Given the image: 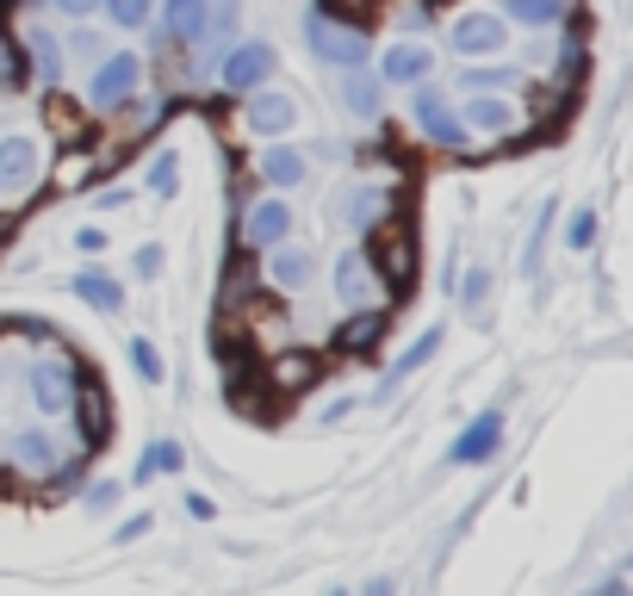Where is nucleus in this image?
I'll list each match as a JSON object with an SVG mask.
<instances>
[{"label":"nucleus","mask_w":633,"mask_h":596,"mask_svg":"<svg viewBox=\"0 0 633 596\" xmlns=\"http://www.w3.org/2000/svg\"><path fill=\"white\" fill-rule=\"evenodd\" d=\"M206 13H211V0H168V38L175 44H199L206 38Z\"/></svg>","instance_id":"19"},{"label":"nucleus","mask_w":633,"mask_h":596,"mask_svg":"<svg viewBox=\"0 0 633 596\" xmlns=\"http://www.w3.org/2000/svg\"><path fill=\"white\" fill-rule=\"evenodd\" d=\"M137 534H149V516H137V522H118V541H137Z\"/></svg>","instance_id":"41"},{"label":"nucleus","mask_w":633,"mask_h":596,"mask_svg":"<svg viewBox=\"0 0 633 596\" xmlns=\"http://www.w3.org/2000/svg\"><path fill=\"white\" fill-rule=\"evenodd\" d=\"M509 81H516V69H504V63L485 69V63L473 56V63H466V75H459V88H466V94H478V88H509Z\"/></svg>","instance_id":"27"},{"label":"nucleus","mask_w":633,"mask_h":596,"mask_svg":"<svg viewBox=\"0 0 633 596\" xmlns=\"http://www.w3.org/2000/svg\"><path fill=\"white\" fill-rule=\"evenodd\" d=\"M0 88H19V50L7 32H0Z\"/></svg>","instance_id":"34"},{"label":"nucleus","mask_w":633,"mask_h":596,"mask_svg":"<svg viewBox=\"0 0 633 596\" xmlns=\"http://www.w3.org/2000/svg\"><path fill=\"white\" fill-rule=\"evenodd\" d=\"M459 125L497 143V137H509V131L522 125V119H516V106H509V100H497V88H478L473 100H459Z\"/></svg>","instance_id":"7"},{"label":"nucleus","mask_w":633,"mask_h":596,"mask_svg":"<svg viewBox=\"0 0 633 596\" xmlns=\"http://www.w3.org/2000/svg\"><path fill=\"white\" fill-rule=\"evenodd\" d=\"M602 596H627V590H621V584H602Z\"/></svg>","instance_id":"45"},{"label":"nucleus","mask_w":633,"mask_h":596,"mask_svg":"<svg viewBox=\"0 0 633 596\" xmlns=\"http://www.w3.org/2000/svg\"><path fill=\"white\" fill-rule=\"evenodd\" d=\"M335 298L354 305V311H366V305L380 298V274H373V261H366L361 249H349L342 261H335Z\"/></svg>","instance_id":"11"},{"label":"nucleus","mask_w":633,"mask_h":596,"mask_svg":"<svg viewBox=\"0 0 633 596\" xmlns=\"http://www.w3.org/2000/svg\"><path fill=\"white\" fill-rule=\"evenodd\" d=\"M75 423H81V435H87V454H94V441H106V429H112V417H106V398L87 386V392H75Z\"/></svg>","instance_id":"21"},{"label":"nucleus","mask_w":633,"mask_h":596,"mask_svg":"<svg viewBox=\"0 0 633 596\" xmlns=\"http://www.w3.org/2000/svg\"><path fill=\"white\" fill-rule=\"evenodd\" d=\"M149 7H156V0H106V19L125 25V32H137V25H149Z\"/></svg>","instance_id":"31"},{"label":"nucleus","mask_w":633,"mask_h":596,"mask_svg":"<svg viewBox=\"0 0 633 596\" xmlns=\"http://www.w3.org/2000/svg\"><path fill=\"white\" fill-rule=\"evenodd\" d=\"M137 81H143L137 50H118V56H106V63L94 69V81H87V100H94V106H118L125 94H137Z\"/></svg>","instance_id":"8"},{"label":"nucleus","mask_w":633,"mask_h":596,"mask_svg":"<svg viewBox=\"0 0 633 596\" xmlns=\"http://www.w3.org/2000/svg\"><path fill=\"white\" fill-rule=\"evenodd\" d=\"M268 75H273V50H268V44L230 50V56H224V69H218V81L230 88V94H255V88H261Z\"/></svg>","instance_id":"10"},{"label":"nucleus","mask_w":633,"mask_h":596,"mask_svg":"<svg viewBox=\"0 0 633 596\" xmlns=\"http://www.w3.org/2000/svg\"><path fill=\"white\" fill-rule=\"evenodd\" d=\"M435 348H442V323H435V330H423L411 348H404V354H397V361H392V373H385V386H404V379H411L416 367H423L428 354H435Z\"/></svg>","instance_id":"23"},{"label":"nucleus","mask_w":633,"mask_h":596,"mask_svg":"<svg viewBox=\"0 0 633 596\" xmlns=\"http://www.w3.org/2000/svg\"><path fill=\"white\" fill-rule=\"evenodd\" d=\"M459 292H466V305H485V298H491V274H485V267H466V280H459Z\"/></svg>","instance_id":"32"},{"label":"nucleus","mask_w":633,"mask_h":596,"mask_svg":"<svg viewBox=\"0 0 633 596\" xmlns=\"http://www.w3.org/2000/svg\"><path fill=\"white\" fill-rule=\"evenodd\" d=\"M75 292L94 305V311H118L125 305V292H118V280H106V274H81L75 280Z\"/></svg>","instance_id":"25"},{"label":"nucleus","mask_w":633,"mask_h":596,"mask_svg":"<svg viewBox=\"0 0 633 596\" xmlns=\"http://www.w3.org/2000/svg\"><path fill=\"white\" fill-rule=\"evenodd\" d=\"M187 510H193L199 522H211V497H199V491H187Z\"/></svg>","instance_id":"40"},{"label":"nucleus","mask_w":633,"mask_h":596,"mask_svg":"<svg viewBox=\"0 0 633 596\" xmlns=\"http://www.w3.org/2000/svg\"><path fill=\"white\" fill-rule=\"evenodd\" d=\"M366 596H397V584L392 578H373V584H366Z\"/></svg>","instance_id":"44"},{"label":"nucleus","mask_w":633,"mask_h":596,"mask_svg":"<svg viewBox=\"0 0 633 596\" xmlns=\"http://www.w3.org/2000/svg\"><path fill=\"white\" fill-rule=\"evenodd\" d=\"M342 106L361 112V119H373V112H380V88H373L366 75H349V88H342Z\"/></svg>","instance_id":"28"},{"label":"nucleus","mask_w":633,"mask_h":596,"mask_svg":"<svg viewBox=\"0 0 633 596\" xmlns=\"http://www.w3.org/2000/svg\"><path fill=\"white\" fill-rule=\"evenodd\" d=\"M242 236H249L255 249H273V243H286L292 236V205L286 199H261L249 212V224H242Z\"/></svg>","instance_id":"13"},{"label":"nucleus","mask_w":633,"mask_h":596,"mask_svg":"<svg viewBox=\"0 0 633 596\" xmlns=\"http://www.w3.org/2000/svg\"><path fill=\"white\" fill-rule=\"evenodd\" d=\"M50 7H63V13H94L100 0H50Z\"/></svg>","instance_id":"43"},{"label":"nucleus","mask_w":633,"mask_h":596,"mask_svg":"<svg viewBox=\"0 0 633 596\" xmlns=\"http://www.w3.org/2000/svg\"><path fill=\"white\" fill-rule=\"evenodd\" d=\"M137 274H143V280H156V274H162V249H143L137 255Z\"/></svg>","instance_id":"38"},{"label":"nucleus","mask_w":633,"mask_h":596,"mask_svg":"<svg viewBox=\"0 0 633 596\" xmlns=\"http://www.w3.org/2000/svg\"><path fill=\"white\" fill-rule=\"evenodd\" d=\"M7 466H13V479H25V485H44L50 472L63 466V448H56V435H44V429H13V435H7Z\"/></svg>","instance_id":"4"},{"label":"nucleus","mask_w":633,"mask_h":596,"mask_svg":"<svg viewBox=\"0 0 633 596\" xmlns=\"http://www.w3.org/2000/svg\"><path fill=\"white\" fill-rule=\"evenodd\" d=\"M590 243H596V212H590V205H578V212L565 218V249H578V255H584Z\"/></svg>","instance_id":"29"},{"label":"nucleus","mask_w":633,"mask_h":596,"mask_svg":"<svg viewBox=\"0 0 633 596\" xmlns=\"http://www.w3.org/2000/svg\"><path fill=\"white\" fill-rule=\"evenodd\" d=\"M330 596H349V590H330Z\"/></svg>","instance_id":"46"},{"label":"nucleus","mask_w":633,"mask_h":596,"mask_svg":"<svg viewBox=\"0 0 633 596\" xmlns=\"http://www.w3.org/2000/svg\"><path fill=\"white\" fill-rule=\"evenodd\" d=\"M268 280L286 286V292H299V286L316 280V255L311 249H280V243H273L268 249Z\"/></svg>","instance_id":"15"},{"label":"nucleus","mask_w":633,"mask_h":596,"mask_svg":"<svg viewBox=\"0 0 633 596\" xmlns=\"http://www.w3.org/2000/svg\"><path fill=\"white\" fill-rule=\"evenodd\" d=\"M38 181V137H0V193Z\"/></svg>","instance_id":"12"},{"label":"nucleus","mask_w":633,"mask_h":596,"mask_svg":"<svg viewBox=\"0 0 633 596\" xmlns=\"http://www.w3.org/2000/svg\"><path fill=\"white\" fill-rule=\"evenodd\" d=\"M175 466H180V448L175 441H156V448L137 460V479H162V472H175Z\"/></svg>","instance_id":"30"},{"label":"nucleus","mask_w":633,"mask_h":596,"mask_svg":"<svg viewBox=\"0 0 633 596\" xmlns=\"http://www.w3.org/2000/svg\"><path fill=\"white\" fill-rule=\"evenodd\" d=\"M411 119H416V131H423L428 143H435V150H466V143H473V131L459 125V112L447 106V94L442 88H416V100H411Z\"/></svg>","instance_id":"3"},{"label":"nucleus","mask_w":633,"mask_h":596,"mask_svg":"<svg viewBox=\"0 0 633 596\" xmlns=\"http://www.w3.org/2000/svg\"><path fill=\"white\" fill-rule=\"evenodd\" d=\"M447 44L473 63V56H497V50H509V25L497 13H459L454 25H447Z\"/></svg>","instance_id":"5"},{"label":"nucleus","mask_w":633,"mask_h":596,"mask_svg":"<svg viewBox=\"0 0 633 596\" xmlns=\"http://www.w3.org/2000/svg\"><path fill=\"white\" fill-rule=\"evenodd\" d=\"M385 336V311L380 305H366V311H354L342 330H335V348H349V354H366V348Z\"/></svg>","instance_id":"17"},{"label":"nucleus","mask_w":633,"mask_h":596,"mask_svg":"<svg viewBox=\"0 0 633 596\" xmlns=\"http://www.w3.org/2000/svg\"><path fill=\"white\" fill-rule=\"evenodd\" d=\"M335 218L349 224V230H373L380 218H392V199H385V187H354L349 199L335 205Z\"/></svg>","instance_id":"16"},{"label":"nucleus","mask_w":633,"mask_h":596,"mask_svg":"<svg viewBox=\"0 0 633 596\" xmlns=\"http://www.w3.org/2000/svg\"><path fill=\"white\" fill-rule=\"evenodd\" d=\"M75 50H81V56H100V50H106V44H100L94 32H75Z\"/></svg>","instance_id":"42"},{"label":"nucleus","mask_w":633,"mask_h":596,"mask_svg":"<svg viewBox=\"0 0 633 596\" xmlns=\"http://www.w3.org/2000/svg\"><path fill=\"white\" fill-rule=\"evenodd\" d=\"M366 261H373L380 280L411 286L416 280V236H411V224H392V218L373 224V230H366Z\"/></svg>","instance_id":"1"},{"label":"nucleus","mask_w":633,"mask_h":596,"mask_svg":"<svg viewBox=\"0 0 633 596\" xmlns=\"http://www.w3.org/2000/svg\"><path fill=\"white\" fill-rule=\"evenodd\" d=\"M242 119H249V131H261V137H286L292 119H299V106L286 94H255L249 106H242Z\"/></svg>","instance_id":"14"},{"label":"nucleus","mask_w":633,"mask_h":596,"mask_svg":"<svg viewBox=\"0 0 633 596\" xmlns=\"http://www.w3.org/2000/svg\"><path fill=\"white\" fill-rule=\"evenodd\" d=\"M131 367H137V379H143V386H162V373H168L149 336H131Z\"/></svg>","instance_id":"26"},{"label":"nucleus","mask_w":633,"mask_h":596,"mask_svg":"<svg viewBox=\"0 0 633 596\" xmlns=\"http://www.w3.org/2000/svg\"><path fill=\"white\" fill-rule=\"evenodd\" d=\"M255 168H261L268 187H299V181H304V156H299V150H261Z\"/></svg>","instance_id":"20"},{"label":"nucleus","mask_w":633,"mask_h":596,"mask_svg":"<svg viewBox=\"0 0 633 596\" xmlns=\"http://www.w3.org/2000/svg\"><path fill=\"white\" fill-rule=\"evenodd\" d=\"M75 392H81V379L69 361H32L25 367V398H32L38 417H69V410H75Z\"/></svg>","instance_id":"2"},{"label":"nucleus","mask_w":633,"mask_h":596,"mask_svg":"<svg viewBox=\"0 0 633 596\" xmlns=\"http://www.w3.org/2000/svg\"><path fill=\"white\" fill-rule=\"evenodd\" d=\"M428 63H435V50H423V44H397V50H385V56H380V81H423V75H428Z\"/></svg>","instance_id":"18"},{"label":"nucleus","mask_w":633,"mask_h":596,"mask_svg":"<svg viewBox=\"0 0 633 596\" xmlns=\"http://www.w3.org/2000/svg\"><path fill=\"white\" fill-rule=\"evenodd\" d=\"M497 448H504V417L485 410V417H473V423L459 429V441L447 448V460H454V466H485Z\"/></svg>","instance_id":"9"},{"label":"nucleus","mask_w":633,"mask_h":596,"mask_svg":"<svg viewBox=\"0 0 633 596\" xmlns=\"http://www.w3.org/2000/svg\"><path fill=\"white\" fill-rule=\"evenodd\" d=\"M509 19H522V25H559L571 13V0H504Z\"/></svg>","instance_id":"24"},{"label":"nucleus","mask_w":633,"mask_h":596,"mask_svg":"<svg viewBox=\"0 0 633 596\" xmlns=\"http://www.w3.org/2000/svg\"><path fill=\"white\" fill-rule=\"evenodd\" d=\"M87 503H94V510H112V503H118V485H106V479L87 485Z\"/></svg>","instance_id":"37"},{"label":"nucleus","mask_w":633,"mask_h":596,"mask_svg":"<svg viewBox=\"0 0 633 596\" xmlns=\"http://www.w3.org/2000/svg\"><path fill=\"white\" fill-rule=\"evenodd\" d=\"M304 38L316 44V56H330V63H342V69L366 63V32H361V25H335L330 13H316L311 25H304Z\"/></svg>","instance_id":"6"},{"label":"nucleus","mask_w":633,"mask_h":596,"mask_svg":"<svg viewBox=\"0 0 633 596\" xmlns=\"http://www.w3.org/2000/svg\"><path fill=\"white\" fill-rule=\"evenodd\" d=\"M75 249H81V255H100V249H106V236H100V230H81Z\"/></svg>","instance_id":"39"},{"label":"nucleus","mask_w":633,"mask_h":596,"mask_svg":"<svg viewBox=\"0 0 633 596\" xmlns=\"http://www.w3.org/2000/svg\"><path fill=\"white\" fill-rule=\"evenodd\" d=\"M25 63L56 88V81H63V44H56L50 32H32V38H25Z\"/></svg>","instance_id":"22"},{"label":"nucleus","mask_w":633,"mask_h":596,"mask_svg":"<svg viewBox=\"0 0 633 596\" xmlns=\"http://www.w3.org/2000/svg\"><path fill=\"white\" fill-rule=\"evenodd\" d=\"M149 187L156 193H175V150H162L156 168H149Z\"/></svg>","instance_id":"35"},{"label":"nucleus","mask_w":633,"mask_h":596,"mask_svg":"<svg viewBox=\"0 0 633 596\" xmlns=\"http://www.w3.org/2000/svg\"><path fill=\"white\" fill-rule=\"evenodd\" d=\"M373 0H323V13H342V19H361Z\"/></svg>","instance_id":"36"},{"label":"nucleus","mask_w":633,"mask_h":596,"mask_svg":"<svg viewBox=\"0 0 633 596\" xmlns=\"http://www.w3.org/2000/svg\"><path fill=\"white\" fill-rule=\"evenodd\" d=\"M311 373H316V367L304 361V354H292V361L273 367V379H280V386H311Z\"/></svg>","instance_id":"33"}]
</instances>
